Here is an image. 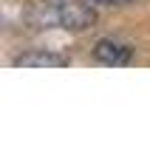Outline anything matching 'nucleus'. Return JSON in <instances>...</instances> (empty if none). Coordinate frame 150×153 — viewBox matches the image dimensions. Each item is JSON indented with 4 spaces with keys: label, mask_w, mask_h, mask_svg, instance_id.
Wrapping results in <instances>:
<instances>
[{
    "label": "nucleus",
    "mask_w": 150,
    "mask_h": 153,
    "mask_svg": "<svg viewBox=\"0 0 150 153\" xmlns=\"http://www.w3.org/2000/svg\"><path fill=\"white\" fill-rule=\"evenodd\" d=\"M96 3L91 0H45L34 9V23L40 28H65V31H85L96 23Z\"/></svg>",
    "instance_id": "1"
},
{
    "label": "nucleus",
    "mask_w": 150,
    "mask_h": 153,
    "mask_svg": "<svg viewBox=\"0 0 150 153\" xmlns=\"http://www.w3.org/2000/svg\"><path fill=\"white\" fill-rule=\"evenodd\" d=\"M94 57L102 62V65L122 68V65H130L133 51H130L125 43H116V40H99V43L94 45Z\"/></svg>",
    "instance_id": "2"
},
{
    "label": "nucleus",
    "mask_w": 150,
    "mask_h": 153,
    "mask_svg": "<svg viewBox=\"0 0 150 153\" xmlns=\"http://www.w3.org/2000/svg\"><path fill=\"white\" fill-rule=\"evenodd\" d=\"M17 68H65L68 65V57H60L54 51H26L14 60Z\"/></svg>",
    "instance_id": "3"
},
{
    "label": "nucleus",
    "mask_w": 150,
    "mask_h": 153,
    "mask_svg": "<svg viewBox=\"0 0 150 153\" xmlns=\"http://www.w3.org/2000/svg\"><path fill=\"white\" fill-rule=\"evenodd\" d=\"M91 3H96V6H128L133 0H91Z\"/></svg>",
    "instance_id": "4"
}]
</instances>
